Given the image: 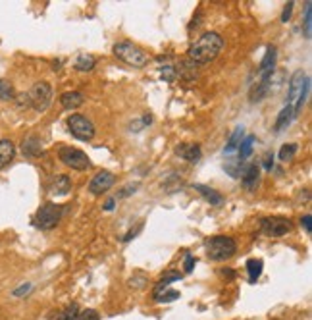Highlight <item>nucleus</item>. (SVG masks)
<instances>
[{
  "mask_svg": "<svg viewBox=\"0 0 312 320\" xmlns=\"http://www.w3.org/2000/svg\"><path fill=\"white\" fill-rule=\"evenodd\" d=\"M301 226L305 228V232H307V233L312 232V216H311V214H305V216H301Z\"/></svg>",
  "mask_w": 312,
  "mask_h": 320,
  "instance_id": "nucleus-37",
  "label": "nucleus"
},
{
  "mask_svg": "<svg viewBox=\"0 0 312 320\" xmlns=\"http://www.w3.org/2000/svg\"><path fill=\"white\" fill-rule=\"evenodd\" d=\"M291 120H293V106L291 104H285L282 110H280V114L276 118V133H280L283 131L289 124H291Z\"/></svg>",
  "mask_w": 312,
  "mask_h": 320,
  "instance_id": "nucleus-18",
  "label": "nucleus"
},
{
  "mask_svg": "<svg viewBox=\"0 0 312 320\" xmlns=\"http://www.w3.org/2000/svg\"><path fill=\"white\" fill-rule=\"evenodd\" d=\"M311 10H312V2H307L305 4V17H303V33L307 39L312 37V15H311Z\"/></svg>",
  "mask_w": 312,
  "mask_h": 320,
  "instance_id": "nucleus-27",
  "label": "nucleus"
},
{
  "mask_svg": "<svg viewBox=\"0 0 312 320\" xmlns=\"http://www.w3.org/2000/svg\"><path fill=\"white\" fill-rule=\"evenodd\" d=\"M77 320H101V315H99L95 309H87V311L79 313Z\"/></svg>",
  "mask_w": 312,
  "mask_h": 320,
  "instance_id": "nucleus-31",
  "label": "nucleus"
},
{
  "mask_svg": "<svg viewBox=\"0 0 312 320\" xmlns=\"http://www.w3.org/2000/svg\"><path fill=\"white\" fill-rule=\"evenodd\" d=\"M114 206H116V201H114V199H108V201L104 203V210H114Z\"/></svg>",
  "mask_w": 312,
  "mask_h": 320,
  "instance_id": "nucleus-40",
  "label": "nucleus"
},
{
  "mask_svg": "<svg viewBox=\"0 0 312 320\" xmlns=\"http://www.w3.org/2000/svg\"><path fill=\"white\" fill-rule=\"evenodd\" d=\"M141 230H143V222H141V224H137L133 230H129V232H127V235H123V237H121V241H123V243H127V241H129L131 237H135V235H137V232H141Z\"/></svg>",
  "mask_w": 312,
  "mask_h": 320,
  "instance_id": "nucleus-38",
  "label": "nucleus"
},
{
  "mask_svg": "<svg viewBox=\"0 0 312 320\" xmlns=\"http://www.w3.org/2000/svg\"><path fill=\"white\" fill-rule=\"evenodd\" d=\"M293 230V222L283 216H266L260 220V232L268 237H283Z\"/></svg>",
  "mask_w": 312,
  "mask_h": 320,
  "instance_id": "nucleus-7",
  "label": "nucleus"
},
{
  "mask_svg": "<svg viewBox=\"0 0 312 320\" xmlns=\"http://www.w3.org/2000/svg\"><path fill=\"white\" fill-rule=\"evenodd\" d=\"M241 181H243V187L247 191H254L258 181H260V166L258 164H249L247 168H243L241 172Z\"/></svg>",
  "mask_w": 312,
  "mask_h": 320,
  "instance_id": "nucleus-11",
  "label": "nucleus"
},
{
  "mask_svg": "<svg viewBox=\"0 0 312 320\" xmlns=\"http://www.w3.org/2000/svg\"><path fill=\"white\" fill-rule=\"evenodd\" d=\"M179 295H181V293L176 291V290H164L162 293L154 295L152 299H154V301H158V303H172V301H178Z\"/></svg>",
  "mask_w": 312,
  "mask_h": 320,
  "instance_id": "nucleus-28",
  "label": "nucleus"
},
{
  "mask_svg": "<svg viewBox=\"0 0 312 320\" xmlns=\"http://www.w3.org/2000/svg\"><path fill=\"white\" fill-rule=\"evenodd\" d=\"M276 58H278V48L274 44H270L266 48V54L264 58L260 60V66H258V72H260V81H268L274 73V66H276Z\"/></svg>",
  "mask_w": 312,
  "mask_h": 320,
  "instance_id": "nucleus-10",
  "label": "nucleus"
},
{
  "mask_svg": "<svg viewBox=\"0 0 312 320\" xmlns=\"http://www.w3.org/2000/svg\"><path fill=\"white\" fill-rule=\"evenodd\" d=\"M27 104L33 106L37 112H45L52 102V87L46 81H39L29 89V93H25Z\"/></svg>",
  "mask_w": 312,
  "mask_h": 320,
  "instance_id": "nucleus-5",
  "label": "nucleus"
},
{
  "mask_svg": "<svg viewBox=\"0 0 312 320\" xmlns=\"http://www.w3.org/2000/svg\"><path fill=\"white\" fill-rule=\"evenodd\" d=\"M243 137H245V128L243 126H237L235 131L231 133V137H229V141H227V145L223 147V155H231V153H235L237 151L239 143L243 141Z\"/></svg>",
  "mask_w": 312,
  "mask_h": 320,
  "instance_id": "nucleus-20",
  "label": "nucleus"
},
{
  "mask_svg": "<svg viewBox=\"0 0 312 320\" xmlns=\"http://www.w3.org/2000/svg\"><path fill=\"white\" fill-rule=\"evenodd\" d=\"M95 66H97V58L95 56H91V54H81V56H77L74 62V68L77 72H91V70H95Z\"/></svg>",
  "mask_w": 312,
  "mask_h": 320,
  "instance_id": "nucleus-21",
  "label": "nucleus"
},
{
  "mask_svg": "<svg viewBox=\"0 0 312 320\" xmlns=\"http://www.w3.org/2000/svg\"><path fill=\"white\" fill-rule=\"evenodd\" d=\"M145 284H147V276H145L143 272H139V274L131 276V282H129V286H131V288H137V290L145 288Z\"/></svg>",
  "mask_w": 312,
  "mask_h": 320,
  "instance_id": "nucleus-30",
  "label": "nucleus"
},
{
  "mask_svg": "<svg viewBox=\"0 0 312 320\" xmlns=\"http://www.w3.org/2000/svg\"><path fill=\"white\" fill-rule=\"evenodd\" d=\"M114 183H116V175L108 170H103L89 181V193L91 195H103L106 191H110V187H114Z\"/></svg>",
  "mask_w": 312,
  "mask_h": 320,
  "instance_id": "nucleus-9",
  "label": "nucleus"
},
{
  "mask_svg": "<svg viewBox=\"0 0 312 320\" xmlns=\"http://www.w3.org/2000/svg\"><path fill=\"white\" fill-rule=\"evenodd\" d=\"M64 216V208L56 203H45L35 214L33 224L41 230H52L60 224V220Z\"/></svg>",
  "mask_w": 312,
  "mask_h": 320,
  "instance_id": "nucleus-4",
  "label": "nucleus"
},
{
  "mask_svg": "<svg viewBox=\"0 0 312 320\" xmlns=\"http://www.w3.org/2000/svg\"><path fill=\"white\" fill-rule=\"evenodd\" d=\"M262 268H264V262L262 259H251L247 262V272H249V280L251 282H256L260 274H262Z\"/></svg>",
  "mask_w": 312,
  "mask_h": 320,
  "instance_id": "nucleus-23",
  "label": "nucleus"
},
{
  "mask_svg": "<svg viewBox=\"0 0 312 320\" xmlns=\"http://www.w3.org/2000/svg\"><path fill=\"white\" fill-rule=\"evenodd\" d=\"M15 157V147L10 139H0V170L6 168Z\"/></svg>",
  "mask_w": 312,
  "mask_h": 320,
  "instance_id": "nucleus-15",
  "label": "nucleus"
},
{
  "mask_svg": "<svg viewBox=\"0 0 312 320\" xmlns=\"http://www.w3.org/2000/svg\"><path fill=\"white\" fill-rule=\"evenodd\" d=\"M60 68H62V62H60V60H54V62H52V70H60Z\"/></svg>",
  "mask_w": 312,
  "mask_h": 320,
  "instance_id": "nucleus-42",
  "label": "nucleus"
},
{
  "mask_svg": "<svg viewBox=\"0 0 312 320\" xmlns=\"http://www.w3.org/2000/svg\"><path fill=\"white\" fill-rule=\"evenodd\" d=\"M60 102H62V106H64L66 110H75V108H79V106L85 102V97H83V93H79V91H66V93L60 97Z\"/></svg>",
  "mask_w": 312,
  "mask_h": 320,
  "instance_id": "nucleus-14",
  "label": "nucleus"
},
{
  "mask_svg": "<svg viewBox=\"0 0 312 320\" xmlns=\"http://www.w3.org/2000/svg\"><path fill=\"white\" fill-rule=\"evenodd\" d=\"M207 255L210 261H229L237 253V241L229 235H214L207 241Z\"/></svg>",
  "mask_w": 312,
  "mask_h": 320,
  "instance_id": "nucleus-2",
  "label": "nucleus"
},
{
  "mask_svg": "<svg viewBox=\"0 0 312 320\" xmlns=\"http://www.w3.org/2000/svg\"><path fill=\"white\" fill-rule=\"evenodd\" d=\"M162 79H166V81H174L176 79V68L174 66H166V68H162Z\"/></svg>",
  "mask_w": 312,
  "mask_h": 320,
  "instance_id": "nucleus-35",
  "label": "nucleus"
},
{
  "mask_svg": "<svg viewBox=\"0 0 312 320\" xmlns=\"http://www.w3.org/2000/svg\"><path fill=\"white\" fill-rule=\"evenodd\" d=\"M222 48H223L222 35H218V33H214V31H208L205 35H201V37L189 46L187 56H189V60H191L193 64H197V66H205V64H210L212 60L216 58Z\"/></svg>",
  "mask_w": 312,
  "mask_h": 320,
  "instance_id": "nucleus-1",
  "label": "nucleus"
},
{
  "mask_svg": "<svg viewBox=\"0 0 312 320\" xmlns=\"http://www.w3.org/2000/svg\"><path fill=\"white\" fill-rule=\"evenodd\" d=\"M114 54L118 56V60L131 68H145L150 60L149 54L131 41H119L114 44Z\"/></svg>",
  "mask_w": 312,
  "mask_h": 320,
  "instance_id": "nucleus-3",
  "label": "nucleus"
},
{
  "mask_svg": "<svg viewBox=\"0 0 312 320\" xmlns=\"http://www.w3.org/2000/svg\"><path fill=\"white\" fill-rule=\"evenodd\" d=\"M21 151H23L25 157L37 159V157L41 155V143H39V139H37V137H27V139L23 141V145H21Z\"/></svg>",
  "mask_w": 312,
  "mask_h": 320,
  "instance_id": "nucleus-22",
  "label": "nucleus"
},
{
  "mask_svg": "<svg viewBox=\"0 0 312 320\" xmlns=\"http://www.w3.org/2000/svg\"><path fill=\"white\" fill-rule=\"evenodd\" d=\"M222 274H223V276H227V278H233V270H229V268H223Z\"/></svg>",
  "mask_w": 312,
  "mask_h": 320,
  "instance_id": "nucleus-41",
  "label": "nucleus"
},
{
  "mask_svg": "<svg viewBox=\"0 0 312 320\" xmlns=\"http://www.w3.org/2000/svg\"><path fill=\"white\" fill-rule=\"evenodd\" d=\"M70 191H72V179L68 175H58L50 183V195L54 197H66Z\"/></svg>",
  "mask_w": 312,
  "mask_h": 320,
  "instance_id": "nucleus-13",
  "label": "nucleus"
},
{
  "mask_svg": "<svg viewBox=\"0 0 312 320\" xmlns=\"http://www.w3.org/2000/svg\"><path fill=\"white\" fill-rule=\"evenodd\" d=\"M195 262H197V259H195L191 253H187V255H185V262H183V272H185V274H191V272H193Z\"/></svg>",
  "mask_w": 312,
  "mask_h": 320,
  "instance_id": "nucleus-32",
  "label": "nucleus"
},
{
  "mask_svg": "<svg viewBox=\"0 0 312 320\" xmlns=\"http://www.w3.org/2000/svg\"><path fill=\"white\" fill-rule=\"evenodd\" d=\"M176 155L179 159L187 160V162H199L203 157V151L195 143H181V145L176 147Z\"/></svg>",
  "mask_w": 312,
  "mask_h": 320,
  "instance_id": "nucleus-12",
  "label": "nucleus"
},
{
  "mask_svg": "<svg viewBox=\"0 0 312 320\" xmlns=\"http://www.w3.org/2000/svg\"><path fill=\"white\" fill-rule=\"evenodd\" d=\"M254 141H256V137H254V135H247V137H243V141H241L239 147H237V160L239 162L247 160L251 155H253Z\"/></svg>",
  "mask_w": 312,
  "mask_h": 320,
  "instance_id": "nucleus-19",
  "label": "nucleus"
},
{
  "mask_svg": "<svg viewBox=\"0 0 312 320\" xmlns=\"http://www.w3.org/2000/svg\"><path fill=\"white\" fill-rule=\"evenodd\" d=\"M77 317H79V307L74 303V305L66 307V309L58 315V319L56 320H77Z\"/></svg>",
  "mask_w": 312,
  "mask_h": 320,
  "instance_id": "nucleus-29",
  "label": "nucleus"
},
{
  "mask_svg": "<svg viewBox=\"0 0 312 320\" xmlns=\"http://www.w3.org/2000/svg\"><path fill=\"white\" fill-rule=\"evenodd\" d=\"M299 147L295 145V143H285V145H282V149H280V153H278V159L282 160V162H289V160H293V157L297 155Z\"/></svg>",
  "mask_w": 312,
  "mask_h": 320,
  "instance_id": "nucleus-26",
  "label": "nucleus"
},
{
  "mask_svg": "<svg viewBox=\"0 0 312 320\" xmlns=\"http://www.w3.org/2000/svg\"><path fill=\"white\" fill-rule=\"evenodd\" d=\"M31 290H33V284L27 282V284H21L19 288H15V290L12 291V295H14V297H25Z\"/></svg>",
  "mask_w": 312,
  "mask_h": 320,
  "instance_id": "nucleus-33",
  "label": "nucleus"
},
{
  "mask_svg": "<svg viewBox=\"0 0 312 320\" xmlns=\"http://www.w3.org/2000/svg\"><path fill=\"white\" fill-rule=\"evenodd\" d=\"M268 93H270V83H268V81H260V83L251 91V102H260L262 99H266Z\"/></svg>",
  "mask_w": 312,
  "mask_h": 320,
  "instance_id": "nucleus-24",
  "label": "nucleus"
},
{
  "mask_svg": "<svg viewBox=\"0 0 312 320\" xmlns=\"http://www.w3.org/2000/svg\"><path fill=\"white\" fill-rule=\"evenodd\" d=\"M58 159L62 160V164H66L68 168L72 170H87L91 166V160L87 159V155L81 151V149H75V147H60L58 149Z\"/></svg>",
  "mask_w": 312,
  "mask_h": 320,
  "instance_id": "nucleus-6",
  "label": "nucleus"
},
{
  "mask_svg": "<svg viewBox=\"0 0 312 320\" xmlns=\"http://www.w3.org/2000/svg\"><path fill=\"white\" fill-rule=\"evenodd\" d=\"M15 99V89L8 79L0 77V101H14Z\"/></svg>",
  "mask_w": 312,
  "mask_h": 320,
  "instance_id": "nucleus-25",
  "label": "nucleus"
},
{
  "mask_svg": "<svg viewBox=\"0 0 312 320\" xmlns=\"http://www.w3.org/2000/svg\"><path fill=\"white\" fill-rule=\"evenodd\" d=\"M139 189V183H129V185H125V189H121L118 193V197H129L131 193H135V191Z\"/></svg>",
  "mask_w": 312,
  "mask_h": 320,
  "instance_id": "nucleus-36",
  "label": "nucleus"
},
{
  "mask_svg": "<svg viewBox=\"0 0 312 320\" xmlns=\"http://www.w3.org/2000/svg\"><path fill=\"white\" fill-rule=\"evenodd\" d=\"M195 189L199 191V193H201V195H203V197H205L212 206H220V204L223 203V195L220 193V191L210 189V187L203 185V183H195Z\"/></svg>",
  "mask_w": 312,
  "mask_h": 320,
  "instance_id": "nucleus-16",
  "label": "nucleus"
},
{
  "mask_svg": "<svg viewBox=\"0 0 312 320\" xmlns=\"http://www.w3.org/2000/svg\"><path fill=\"white\" fill-rule=\"evenodd\" d=\"M178 280H181V274H179L178 270H168V272H164L162 276H160V282L156 284V288L152 291V297L158 295V293H162L164 290H168V286L174 284V282H178Z\"/></svg>",
  "mask_w": 312,
  "mask_h": 320,
  "instance_id": "nucleus-17",
  "label": "nucleus"
},
{
  "mask_svg": "<svg viewBox=\"0 0 312 320\" xmlns=\"http://www.w3.org/2000/svg\"><path fill=\"white\" fill-rule=\"evenodd\" d=\"M262 166H264V170L270 172V170L274 168V155H266V157H264V162H262Z\"/></svg>",
  "mask_w": 312,
  "mask_h": 320,
  "instance_id": "nucleus-39",
  "label": "nucleus"
},
{
  "mask_svg": "<svg viewBox=\"0 0 312 320\" xmlns=\"http://www.w3.org/2000/svg\"><path fill=\"white\" fill-rule=\"evenodd\" d=\"M68 130L79 141H91L95 137V126L89 118L81 114H72L68 118Z\"/></svg>",
  "mask_w": 312,
  "mask_h": 320,
  "instance_id": "nucleus-8",
  "label": "nucleus"
},
{
  "mask_svg": "<svg viewBox=\"0 0 312 320\" xmlns=\"http://www.w3.org/2000/svg\"><path fill=\"white\" fill-rule=\"evenodd\" d=\"M293 8H295V2H293V0H291V2H287V6L283 8V14H282V21H283V23H287V21L291 19Z\"/></svg>",
  "mask_w": 312,
  "mask_h": 320,
  "instance_id": "nucleus-34",
  "label": "nucleus"
}]
</instances>
